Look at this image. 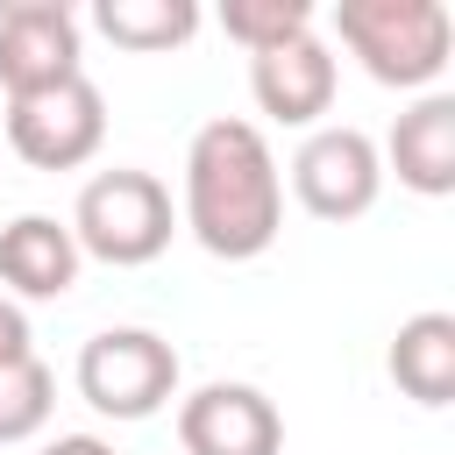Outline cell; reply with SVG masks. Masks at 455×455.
Returning <instances> with one entry per match:
<instances>
[{
    "mask_svg": "<svg viewBox=\"0 0 455 455\" xmlns=\"http://www.w3.org/2000/svg\"><path fill=\"white\" fill-rule=\"evenodd\" d=\"M178 220L192 242L220 263H249L284 228V171L270 156V135L242 114H213L185 149V206Z\"/></svg>",
    "mask_w": 455,
    "mask_h": 455,
    "instance_id": "6da1fadb",
    "label": "cell"
},
{
    "mask_svg": "<svg viewBox=\"0 0 455 455\" xmlns=\"http://www.w3.org/2000/svg\"><path fill=\"white\" fill-rule=\"evenodd\" d=\"M334 36L363 57L377 85L419 92L448 71L455 14L441 0H334Z\"/></svg>",
    "mask_w": 455,
    "mask_h": 455,
    "instance_id": "7a4b0ae2",
    "label": "cell"
},
{
    "mask_svg": "<svg viewBox=\"0 0 455 455\" xmlns=\"http://www.w3.org/2000/svg\"><path fill=\"white\" fill-rule=\"evenodd\" d=\"M171 235H178V206H171V185L156 171L114 164V171H100V178L78 185V206H71L78 256L135 270V263H156L171 249Z\"/></svg>",
    "mask_w": 455,
    "mask_h": 455,
    "instance_id": "3957f363",
    "label": "cell"
},
{
    "mask_svg": "<svg viewBox=\"0 0 455 455\" xmlns=\"http://www.w3.org/2000/svg\"><path fill=\"white\" fill-rule=\"evenodd\" d=\"M78 398L100 419H149L178 398V348L156 327H100L78 348Z\"/></svg>",
    "mask_w": 455,
    "mask_h": 455,
    "instance_id": "277c9868",
    "label": "cell"
},
{
    "mask_svg": "<svg viewBox=\"0 0 455 455\" xmlns=\"http://www.w3.org/2000/svg\"><path fill=\"white\" fill-rule=\"evenodd\" d=\"M100 142H107V100L85 71L50 92L7 100V149L28 171H78L100 156Z\"/></svg>",
    "mask_w": 455,
    "mask_h": 455,
    "instance_id": "5b68a950",
    "label": "cell"
},
{
    "mask_svg": "<svg viewBox=\"0 0 455 455\" xmlns=\"http://www.w3.org/2000/svg\"><path fill=\"white\" fill-rule=\"evenodd\" d=\"M291 192L313 220H355L377 206L384 192V156L363 128L348 121H327V128H306L299 156H291Z\"/></svg>",
    "mask_w": 455,
    "mask_h": 455,
    "instance_id": "8992f818",
    "label": "cell"
},
{
    "mask_svg": "<svg viewBox=\"0 0 455 455\" xmlns=\"http://www.w3.org/2000/svg\"><path fill=\"white\" fill-rule=\"evenodd\" d=\"M78 14L64 0H14L0 7V92L7 100H28V92H50L64 78H78Z\"/></svg>",
    "mask_w": 455,
    "mask_h": 455,
    "instance_id": "52a82bcc",
    "label": "cell"
},
{
    "mask_svg": "<svg viewBox=\"0 0 455 455\" xmlns=\"http://www.w3.org/2000/svg\"><path fill=\"white\" fill-rule=\"evenodd\" d=\"M178 448L185 455H277L284 448V419L256 384H199L192 398H178Z\"/></svg>",
    "mask_w": 455,
    "mask_h": 455,
    "instance_id": "ba28073f",
    "label": "cell"
},
{
    "mask_svg": "<svg viewBox=\"0 0 455 455\" xmlns=\"http://www.w3.org/2000/svg\"><path fill=\"white\" fill-rule=\"evenodd\" d=\"M334 50L306 28V36H291V43H277V50H256L249 57V92H256V107L270 114V121H284V128H320V114L334 107Z\"/></svg>",
    "mask_w": 455,
    "mask_h": 455,
    "instance_id": "9c48e42d",
    "label": "cell"
},
{
    "mask_svg": "<svg viewBox=\"0 0 455 455\" xmlns=\"http://www.w3.org/2000/svg\"><path fill=\"white\" fill-rule=\"evenodd\" d=\"M78 242H71V220L57 213H14L0 228V291L21 306V299H64L78 284Z\"/></svg>",
    "mask_w": 455,
    "mask_h": 455,
    "instance_id": "30bf717a",
    "label": "cell"
},
{
    "mask_svg": "<svg viewBox=\"0 0 455 455\" xmlns=\"http://www.w3.org/2000/svg\"><path fill=\"white\" fill-rule=\"evenodd\" d=\"M405 192L419 199H448L455 192V100L448 92H419L398 121H391V142L377 149Z\"/></svg>",
    "mask_w": 455,
    "mask_h": 455,
    "instance_id": "8fae6325",
    "label": "cell"
},
{
    "mask_svg": "<svg viewBox=\"0 0 455 455\" xmlns=\"http://www.w3.org/2000/svg\"><path fill=\"white\" fill-rule=\"evenodd\" d=\"M391 384L412 405H448L455 398V313H412L391 334Z\"/></svg>",
    "mask_w": 455,
    "mask_h": 455,
    "instance_id": "7c38bea8",
    "label": "cell"
},
{
    "mask_svg": "<svg viewBox=\"0 0 455 455\" xmlns=\"http://www.w3.org/2000/svg\"><path fill=\"white\" fill-rule=\"evenodd\" d=\"M92 28L121 50H178V43H192L199 7L192 0H100Z\"/></svg>",
    "mask_w": 455,
    "mask_h": 455,
    "instance_id": "4fadbf2b",
    "label": "cell"
},
{
    "mask_svg": "<svg viewBox=\"0 0 455 455\" xmlns=\"http://www.w3.org/2000/svg\"><path fill=\"white\" fill-rule=\"evenodd\" d=\"M220 28H228V43H242L256 57V50H277V43L306 36L313 28V0H228Z\"/></svg>",
    "mask_w": 455,
    "mask_h": 455,
    "instance_id": "5bb4252c",
    "label": "cell"
},
{
    "mask_svg": "<svg viewBox=\"0 0 455 455\" xmlns=\"http://www.w3.org/2000/svg\"><path fill=\"white\" fill-rule=\"evenodd\" d=\"M50 405H57V377L43 355L0 370V441H28L50 427Z\"/></svg>",
    "mask_w": 455,
    "mask_h": 455,
    "instance_id": "9a60e30c",
    "label": "cell"
},
{
    "mask_svg": "<svg viewBox=\"0 0 455 455\" xmlns=\"http://www.w3.org/2000/svg\"><path fill=\"white\" fill-rule=\"evenodd\" d=\"M36 355V334H28V313L0 291V370H14V363H28Z\"/></svg>",
    "mask_w": 455,
    "mask_h": 455,
    "instance_id": "2e32d148",
    "label": "cell"
},
{
    "mask_svg": "<svg viewBox=\"0 0 455 455\" xmlns=\"http://www.w3.org/2000/svg\"><path fill=\"white\" fill-rule=\"evenodd\" d=\"M36 455H114V441H100V434H57V441H43Z\"/></svg>",
    "mask_w": 455,
    "mask_h": 455,
    "instance_id": "e0dca14e",
    "label": "cell"
}]
</instances>
